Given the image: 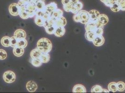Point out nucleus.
<instances>
[{
    "instance_id": "9",
    "label": "nucleus",
    "mask_w": 125,
    "mask_h": 93,
    "mask_svg": "<svg viewBox=\"0 0 125 93\" xmlns=\"http://www.w3.org/2000/svg\"><path fill=\"white\" fill-rule=\"evenodd\" d=\"M67 24V21L65 17L61 16L60 18L55 19L54 25L57 27H65Z\"/></svg>"
},
{
    "instance_id": "13",
    "label": "nucleus",
    "mask_w": 125,
    "mask_h": 93,
    "mask_svg": "<svg viewBox=\"0 0 125 93\" xmlns=\"http://www.w3.org/2000/svg\"><path fill=\"white\" fill-rule=\"evenodd\" d=\"M73 93H86V89L82 84H78L73 87Z\"/></svg>"
},
{
    "instance_id": "28",
    "label": "nucleus",
    "mask_w": 125,
    "mask_h": 93,
    "mask_svg": "<svg viewBox=\"0 0 125 93\" xmlns=\"http://www.w3.org/2000/svg\"><path fill=\"white\" fill-rule=\"evenodd\" d=\"M31 64L36 67H39L41 66L42 65V62L40 59V58H37V59H31Z\"/></svg>"
},
{
    "instance_id": "34",
    "label": "nucleus",
    "mask_w": 125,
    "mask_h": 93,
    "mask_svg": "<svg viewBox=\"0 0 125 93\" xmlns=\"http://www.w3.org/2000/svg\"><path fill=\"white\" fill-rule=\"evenodd\" d=\"M18 41V39L16 38L14 36L11 37L10 38V46L12 47H15L17 46V43Z\"/></svg>"
},
{
    "instance_id": "29",
    "label": "nucleus",
    "mask_w": 125,
    "mask_h": 93,
    "mask_svg": "<svg viewBox=\"0 0 125 93\" xmlns=\"http://www.w3.org/2000/svg\"><path fill=\"white\" fill-rule=\"evenodd\" d=\"M103 90L102 87L99 85L94 86L91 89L92 93H102Z\"/></svg>"
},
{
    "instance_id": "18",
    "label": "nucleus",
    "mask_w": 125,
    "mask_h": 93,
    "mask_svg": "<svg viewBox=\"0 0 125 93\" xmlns=\"http://www.w3.org/2000/svg\"><path fill=\"white\" fill-rule=\"evenodd\" d=\"M42 54V52L37 47L31 51L30 54V56L31 59L39 58Z\"/></svg>"
},
{
    "instance_id": "35",
    "label": "nucleus",
    "mask_w": 125,
    "mask_h": 93,
    "mask_svg": "<svg viewBox=\"0 0 125 93\" xmlns=\"http://www.w3.org/2000/svg\"><path fill=\"white\" fill-rule=\"evenodd\" d=\"M7 57V53L2 49H0V60H3L6 59Z\"/></svg>"
},
{
    "instance_id": "15",
    "label": "nucleus",
    "mask_w": 125,
    "mask_h": 93,
    "mask_svg": "<svg viewBox=\"0 0 125 93\" xmlns=\"http://www.w3.org/2000/svg\"><path fill=\"white\" fill-rule=\"evenodd\" d=\"M13 52L14 56L16 57H21L23 55L24 50L23 48H21L20 46H16L14 47Z\"/></svg>"
},
{
    "instance_id": "26",
    "label": "nucleus",
    "mask_w": 125,
    "mask_h": 93,
    "mask_svg": "<svg viewBox=\"0 0 125 93\" xmlns=\"http://www.w3.org/2000/svg\"><path fill=\"white\" fill-rule=\"evenodd\" d=\"M108 90L112 92H116L117 91V83L115 82H111L108 85Z\"/></svg>"
},
{
    "instance_id": "3",
    "label": "nucleus",
    "mask_w": 125,
    "mask_h": 93,
    "mask_svg": "<svg viewBox=\"0 0 125 93\" xmlns=\"http://www.w3.org/2000/svg\"><path fill=\"white\" fill-rule=\"evenodd\" d=\"M3 79L6 83H14L16 81V74L12 71H7L3 74Z\"/></svg>"
},
{
    "instance_id": "1",
    "label": "nucleus",
    "mask_w": 125,
    "mask_h": 93,
    "mask_svg": "<svg viewBox=\"0 0 125 93\" xmlns=\"http://www.w3.org/2000/svg\"><path fill=\"white\" fill-rule=\"evenodd\" d=\"M37 48L42 53H49L52 50V43L48 38H42L37 41Z\"/></svg>"
},
{
    "instance_id": "27",
    "label": "nucleus",
    "mask_w": 125,
    "mask_h": 93,
    "mask_svg": "<svg viewBox=\"0 0 125 93\" xmlns=\"http://www.w3.org/2000/svg\"><path fill=\"white\" fill-rule=\"evenodd\" d=\"M28 45V41L26 40V39H21L18 40L17 46H20L21 48H24Z\"/></svg>"
},
{
    "instance_id": "19",
    "label": "nucleus",
    "mask_w": 125,
    "mask_h": 93,
    "mask_svg": "<svg viewBox=\"0 0 125 93\" xmlns=\"http://www.w3.org/2000/svg\"><path fill=\"white\" fill-rule=\"evenodd\" d=\"M10 38L9 36H3L0 40V43L2 46L4 47L10 46Z\"/></svg>"
},
{
    "instance_id": "12",
    "label": "nucleus",
    "mask_w": 125,
    "mask_h": 93,
    "mask_svg": "<svg viewBox=\"0 0 125 93\" xmlns=\"http://www.w3.org/2000/svg\"><path fill=\"white\" fill-rule=\"evenodd\" d=\"M97 21H99V22L102 26L104 27V26L108 23L109 21V18L106 15L104 14H100Z\"/></svg>"
},
{
    "instance_id": "14",
    "label": "nucleus",
    "mask_w": 125,
    "mask_h": 93,
    "mask_svg": "<svg viewBox=\"0 0 125 93\" xmlns=\"http://www.w3.org/2000/svg\"><path fill=\"white\" fill-rule=\"evenodd\" d=\"M65 33V28L64 27H57L56 28L54 34L58 37H61L64 36Z\"/></svg>"
},
{
    "instance_id": "7",
    "label": "nucleus",
    "mask_w": 125,
    "mask_h": 93,
    "mask_svg": "<svg viewBox=\"0 0 125 93\" xmlns=\"http://www.w3.org/2000/svg\"><path fill=\"white\" fill-rule=\"evenodd\" d=\"M93 43L96 46H102L104 43V38L103 36H96L94 39Z\"/></svg>"
},
{
    "instance_id": "32",
    "label": "nucleus",
    "mask_w": 125,
    "mask_h": 93,
    "mask_svg": "<svg viewBox=\"0 0 125 93\" xmlns=\"http://www.w3.org/2000/svg\"><path fill=\"white\" fill-rule=\"evenodd\" d=\"M73 5L71 4L70 2L66 5H63V9L64 10L67 12H71V11L73 9Z\"/></svg>"
},
{
    "instance_id": "30",
    "label": "nucleus",
    "mask_w": 125,
    "mask_h": 93,
    "mask_svg": "<svg viewBox=\"0 0 125 93\" xmlns=\"http://www.w3.org/2000/svg\"><path fill=\"white\" fill-rule=\"evenodd\" d=\"M117 91L123 92L125 90V83L122 81H120L117 83Z\"/></svg>"
},
{
    "instance_id": "22",
    "label": "nucleus",
    "mask_w": 125,
    "mask_h": 93,
    "mask_svg": "<svg viewBox=\"0 0 125 93\" xmlns=\"http://www.w3.org/2000/svg\"><path fill=\"white\" fill-rule=\"evenodd\" d=\"M96 35L94 32L86 31L85 33V38L89 41L93 42Z\"/></svg>"
},
{
    "instance_id": "17",
    "label": "nucleus",
    "mask_w": 125,
    "mask_h": 93,
    "mask_svg": "<svg viewBox=\"0 0 125 93\" xmlns=\"http://www.w3.org/2000/svg\"><path fill=\"white\" fill-rule=\"evenodd\" d=\"M83 8V3L79 1L77 4L73 6V9L71 11V12L73 14H77L79 11L82 10Z\"/></svg>"
},
{
    "instance_id": "40",
    "label": "nucleus",
    "mask_w": 125,
    "mask_h": 93,
    "mask_svg": "<svg viewBox=\"0 0 125 93\" xmlns=\"http://www.w3.org/2000/svg\"><path fill=\"white\" fill-rule=\"evenodd\" d=\"M39 0H29V2H30V3L35 4L36 3H37V1H39Z\"/></svg>"
},
{
    "instance_id": "10",
    "label": "nucleus",
    "mask_w": 125,
    "mask_h": 93,
    "mask_svg": "<svg viewBox=\"0 0 125 93\" xmlns=\"http://www.w3.org/2000/svg\"><path fill=\"white\" fill-rule=\"evenodd\" d=\"M26 33L25 31L22 29H18L15 31L14 36L17 38L18 40L21 39H26Z\"/></svg>"
},
{
    "instance_id": "25",
    "label": "nucleus",
    "mask_w": 125,
    "mask_h": 93,
    "mask_svg": "<svg viewBox=\"0 0 125 93\" xmlns=\"http://www.w3.org/2000/svg\"><path fill=\"white\" fill-rule=\"evenodd\" d=\"M45 30L48 34L49 35H53L54 33L55 29L56 28V26L54 25H49V26H44Z\"/></svg>"
},
{
    "instance_id": "16",
    "label": "nucleus",
    "mask_w": 125,
    "mask_h": 93,
    "mask_svg": "<svg viewBox=\"0 0 125 93\" xmlns=\"http://www.w3.org/2000/svg\"><path fill=\"white\" fill-rule=\"evenodd\" d=\"M35 22L37 26L43 27L45 26L46 20L40 16H36L35 17Z\"/></svg>"
},
{
    "instance_id": "36",
    "label": "nucleus",
    "mask_w": 125,
    "mask_h": 93,
    "mask_svg": "<svg viewBox=\"0 0 125 93\" xmlns=\"http://www.w3.org/2000/svg\"><path fill=\"white\" fill-rule=\"evenodd\" d=\"M118 3L120 5V10L125 11V0H119Z\"/></svg>"
},
{
    "instance_id": "20",
    "label": "nucleus",
    "mask_w": 125,
    "mask_h": 93,
    "mask_svg": "<svg viewBox=\"0 0 125 93\" xmlns=\"http://www.w3.org/2000/svg\"><path fill=\"white\" fill-rule=\"evenodd\" d=\"M19 16L21 19H24V20H26V19H27L30 18L29 13L25 9L22 7H20Z\"/></svg>"
},
{
    "instance_id": "24",
    "label": "nucleus",
    "mask_w": 125,
    "mask_h": 93,
    "mask_svg": "<svg viewBox=\"0 0 125 93\" xmlns=\"http://www.w3.org/2000/svg\"><path fill=\"white\" fill-rule=\"evenodd\" d=\"M36 8L38 10H42L45 9V3L44 2V0H40L37 1L35 4Z\"/></svg>"
},
{
    "instance_id": "41",
    "label": "nucleus",
    "mask_w": 125,
    "mask_h": 93,
    "mask_svg": "<svg viewBox=\"0 0 125 93\" xmlns=\"http://www.w3.org/2000/svg\"><path fill=\"white\" fill-rule=\"evenodd\" d=\"M110 91L108 90H107L106 89H104V88H103V90H102V92H105V93H109Z\"/></svg>"
},
{
    "instance_id": "39",
    "label": "nucleus",
    "mask_w": 125,
    "mask_h": 93,
    "mask_svg": "<svg viewBox=\"0 0 125 93\" xmlns=\"http://www.w3.org/2000/svg\"><path fill=\"white\" fill-rule=\"evenodd\" d=\"M79 1V0H70V3L73 5L77 4Z\"/></svg>"
},
{
    "instance_id": "8",
    "label": "nucleus",
    "mask_w": 125,
    "mask_h": 93,
    "mask_svg": "<svg viewBox=\"0 0 125 93\" xmlns=\"http://www.w3.org/2000/svg\"><path fill=\"white\" fill-rule=\"evenodd\" d=\"M57 8V5L56 3L55 2H52L46 5L45 7V10L47 12L52 15V13L56 10Z\"/></svg>"
},
{
    "instance_id": "42",
    "label": "nucleus",
    "mask_w": 125,
    "mask_h": 93,
    "mask_svg": "<svg viewBox=\"0 0 125 93\" xmlns=\"http://www.w3.org/2000/svg\"><path fill=\"white\" fill-rule=\"evenodd\" d=\"M102 2H103V3H104V4L106 2H107L108 0H100Z\"/></svg>"
},
{
    "instance_id": "4",
    "label": "nucleus",
    "mask_w": 125,
    "mask_h": 93,
    "mask_svg": "<svg viewBox=\"0 0 125 93\" xmlns=\"http://www.w3.org/2000/svg\"><path fill=\"white\" fill-rule=\"evenodd\" d=\"M80 22L82 24H85L90 21V17L89 15V12L84 10H81L78 12Z\"/></svg>"
},
{
    "instance_id": "21",
    "label": "nucleus",
    "mask_w": 125,
    "mask_h": 93,
    "mask_svg": "<svg viewBox=\"0 0 125 93\" xmlns=\"http://www.w3.org/2000/svg\"><path fill=\"white\" fill-rule=\"evenodd\" d=\"M40 59L42 61V62L44 63H46L50 61L51 56L49 53H42L41 56L39 57Z\"/></svg>"
},
{
    "instance_id": "38",
    "label": "nucleus",
    "mask_w": 125,
    "mask_h": 93,
    "mask_svg": "<svg viewBox=\"0 0 125 93\" xmlns=\"http://www.w3.org/2000/svg\"><path fill=\"white\" fill-rule=\"evenodd\" d=\"M70 2V0H62V5H66Z\"/></svg>"
},
{
    "instance_id": "33",
    "label": "nucleus",
    "mask_w": 125,
    "mask_h": 93,
    "mask_svg": "<svg viewBox=\"0 0 125 93\" xmlns=\"http://www.w3.org/2000/svg\"><path fill=\"white\" fill-rule=\"evenodd\" d=\"M104 33V28L103 27H98L96 30L94 31V33L96 36H102Z\"/></svg>"
},
{
    "instance_id": "6",
    "label": "nucleus",
    "mask_w": 125,
    "mask_h": 93,
    "mask_svg": "<svg viewBox=\"0 0 125 93\" xmlns=\"http://www.w3.org/2000/svg\"><path fill=\"white\" fill-rule=\"evenodd\" d=\"M26 88L29 92H35L37 89V83L33 81H30L27 83L26 85Z\"/></svg>"
},
{
    "instance_id": "23",
    "label": "nucleus",
    "mask_w": 125,
    "mask_h": 93,
    "mask_svg": "<svg viewBox=\"0 0 125 93\" xmlns=\"http://www.w3.org/2000/svg\"><path fill=\"white\" fill-rule=\"evenodd\" d=\"M63 15V11L60 9H57L56 10L54 11L51 15L52 17L54 19H57L61 17Z\"/></svg>"
},
{
    "instance_id": "2",
    "label": "nucleus",
    "mask_w": 125,
    "mask_h": 93,
    "mask_svg": "<svg viewBox=\"0 0 125 93\" xmlns=\"http://www.w3.org/2000/svg\"><path fill=\"white\" fill-rule=\"evenodd\" d=\"M84 25V28L86 31H92L94 32L98 27L104 28V27L102 26L97 20L96 21L90 20Z\"/></svg>"
},
{
    "instance_id": "11",
    "label": "nucleus",
    "mask_w": 125,
    "mask_h": 93,
    "mask_svg": "<svg viewBox=\"0 0 125 93\" xmlns=\"http://www.w3.org/2000/svg\"><path fill=\"white\" fill-rule=\"evenodd\" d=\"M99 12L96 9H92L89 11L90 20L92 21H97L100 15Z\"/></svg>"
},
{
    "instance_id": "37",
    "label": "nucleus",
    "mask_w": 125,
    "mask_h": 93,
    "mask_svg": "<svg viewBox=\"0 0 125 93\" xmlns=\"http://www.w3.org/2000/svg\"><path fill=\"white\" fill-rule=\"evenodd\" d=\"M73 19L74 21L76 22H80V18L78 15V13L74 14L73 16Z\"/></svg>"
},
{
    "instance_id": "31",
    "label": "nucleus",
    "mask_w": 125,
    "mask_h": 93,
    "mask_svg": "<svg viewBox=\"0 0 125 93\" xmlns=\"http://www.w3.org/2000/svg\"><path fill=\"white\" fill-rule=\"evenodd\" d=\"M110 8L111 10L114 12H118L120 10V5L118 2H116V3H114L113 4H112L110 6Z\"/></svg>"
},
{
    "instance_id": "5",
    "label": "nucleus",
    "mask_w": 125,
    "mask_h": 93,
    "mask_svg": "<svg viewBox=\"0 0 125 93\" xmlns=\"http://www.w3.org/2000/svg\"><path fill=\"white\" fill-rule=\"evenodd\" d=\"M9 10L11 15L14 16H18L19 15L20 7L18 3H13L9 6Z\"/></svg>"
}]
</instances>
